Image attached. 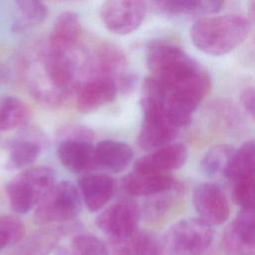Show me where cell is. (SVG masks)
Wrapping results in <instances>:
<instances>
[{"label": "cell", "mask_w": 255, "mask_h": 255, "mask_svg": "<svg viewBox=\"0 0 255 255\" xmlns=\"http://www.w3.org/2000/svg\"><path fill=\"white\" fill-rule=\"evenodd\" d=\"M24 81L40 103L56 106L74 89L80 67L73 52H60L49 47L28 55L23 64Z\"/></svg>", "instance_id": "cell-1"}, {"label": "cell", "mask_w": 255, "mask_h": 255, "mask_svg": "<svg viewBox=\"0 0 255 255\" xmlns=\"http://www.w3.org/2000/svg\"><path fill=\"white\" fill-rule=\"evenodd\" d=\"M251 29L248 18L240 14L204 16L190 29L193 45L211 56L225 55L244 42Z\"/></svg>", "instance_id": "cell-2"}, {"label": "cell", "mask_w": 255, "mask_h": 255, "mask_svg": "<svg viewBox=\"0 0 255 255\" xmlns=\"http://www.w3.org/2000/svg\"><path fill=\"white\" fill-rule=\"evenodd\" d=\"M146 65L162 86L181 84L205 69L181 47L170 43H153L146 51Z\"/></svg>", "instance_id": "cell-3"}, {"label": "cell", "mask_w": 255, "mask_h": 255, "mask_svg": "<svg viewBox=\"0 0 255 255\" xmlns=\"http://www.w3.org/2000/svg\"><path fill=\"white\" fill-rule=\"evenodd\" d=\"M55 184V171L47 166L23 170L6 185L10 207L18 214L27 213L38 205Z\"/></svg>", "instance_id": "cell-4"}, {"label": "cell", "mask_w": 255, "mask_h": 255, "mask_svg": "<svg viewBox=\"0 0 255 255\" xmlns=\"http://www.w3.org/2000/svg\"><path fill=\"white\" fill-rule=\"evenodd\" d=\"M213 228L198 218H185L172 224L162 240L169 255H201L212 244Z\"/></svg>", "instance_id": "cell-5"}, {"label": "cell", "mask_w": 255, "mask_h": 255, "mask_svg": "<svg viewBox=\"0 0 255 255\" xmlns=\"http://www.w3.org/2000/svg\"><path fill=\"white\" fill-rule=\"evenodd\" d=\"M81 194L70 181L56 183L38 203L35 210V221L48 225L63 223L74 219L81 211Z\"/></svg>", "instance_id": "cell-6"}, {"label": "cell", "mask_w": 255, "mask_h": 255, "mask_svg": "<svg viewBox=\"0 0 255 255\" xmlns=\"http://www.w3.org/2000/svg\"><path fill=\"white\" fill-rule=\"evenodd\" d=\"M143 118L137 136V144L145 150L153 151L172 143L178 128L166 116L161 101L151 97H141Z\"/></svg>", "instance_id": "cell-7"}, {"label": "cell", "mask_w": 255, "mask_h": 255, "mask_svg": "<svg viewBox=\"0 0 255 255\" xmlns=\"http://www.w3.org/2000/svg\"><path fill=\"white\" fill-rule=\"evenodd\" d=\"M140 211L135 202L121 200L106 208L97 217V226L112 243L121 242L137 230Z\"/></svg>", "instance_id": "cell-8"}, {"label": "cell", "mask_w": 255, "mask_h": 255, "mask_svg": "<svg viewBox=\"0 0 255 255\" xmlns=\"http://www.w3.org/2000/svg\"><path fill=\"white\" fill-rule=\"evenodd\" d=\"M147 3L134 0L106 1L101 7V19L108 30L118 35H128L142 23Z\"/></svg>", "instance_id": "cell-9"}, {"label": "cell", "mask_w": 255, "mask_h": 255, "mask_svg": "<svg viewBox=\"0 0 255 255\" xmlns=\"http://www.w3.org/2000/svg\"><path fill=\"white\" fill-rule=\"evenodd\" d=\"M193 205L199 218L211 226L224 223L230 215L225 192L213 182H203L194 188Z\"/></svg>", "instance_id": "cell-10"}, {"label": "cell", "mask_w": 255, "mask_h": 255, "mask_svg": "<svg viewBox=\"0 0 255 255\" xmlns=\"http://www.w3.org/2000/svg\"><path fill=\"white\" fill-rule=\"evenodd\" d=\"M127 62L124 53L109 43L96 45L80 66V73L89 78L107 77L115 80L126 70ZM116 81V80H115Z\"/></svg>", "instance_id": "cell-11"}, {"label": "cell", "mask_w": 255, "mask_h": 255, "mask_svg": "<svg viewBox=\"0 0 255 255\" xmlns=\"http://www.w3.org/2000/svg\"><path fill=\"white\" fill-rule=\"evenodd\" d=\"M188 151L184 144L172 142L138 158L133 166L139 173H168L180 168L187 159Z\"/></svg>", "instance_id": "cell-12"}, {"label": "cell", "mask_w": 255, "mask_h": 255, "mask_svg": "<svg viewBox=\"0 0 255 255\" xmlns=\"http://www.w3.org/2000/svg\"><path fill=\"white\" fill-rule=\"evenodd\" d=\"M77 88L76 107L81 113L97 111L111 103L118 93L116 81L107 77L86 79Z\"/></svg>", "instance_id": "cell-13"}, {"label": "cell", "mask_w": 255, "mask_h": 255, "mask_svg": "<svg viewBox=\"0 0 255 255\" xmlns=\"http://www.w3.org/2000/svg\"><path fill=\"white\" fill-rule=\"evenodd\" d=\"M61 163L70 171L84 173L97 167L95 146L85 139H61L57 147Z\"/></svg>", "instance_id": "cell-14"}, {"label": "cell", "mask_w": 255, "mask_h": 255, "mask_svg": "<svg viewBox=\"0 0 255 255\" xmlns=\"http://www.w3.org/2000/svg\"><path fill=\"white\" fill-rule=\"evenodd\" d=\"M81 197L91 212L101 210L112 198L115 181L107 174H86L79 178Z\"/></svg>", "instance_id": "cell-15"}, {"label": "cell", "mask_w": 255, "mask_h": 255, "mask_svg": "<svg viewBox=\"0 0 255 255\" xmlns=\"http://www.w3.org/2000/svg\"><path fill=\"white\" fill-rule=\"evenodd\" d=\"M97 167L112 173L125 170L133 157L131 147L123 141L106 139L100 141L96 146Z\"/></svg>", "instance_id": "cell-16"}, {"label": "cell", "mask_w": 255, "mask_h": 255, "mask_svg": "<svg viewBox=\"0 0 255 255\" xmlns=\"http://www.w3.org/2000/svg\"><path fill=\"white\" fill-rule=\"evenodd\" d=\"M127 191L132 196L152 197L176 187V181L168 173L132 172L125 180Z\"/></svg>", "instance_id": "cell-17"}, {"label": "cell", "mask_w": 255, "mask_h": 255, "mask_svg": "<svg viewBox=\"0 0 255 255\" xmlns=\"http://www.w3.org/2000/svg\"><path fill=\"white\" fill-rule=\"evenodd\" d=\"M81 33L82 27L78 15L71 11L63 12L54 23L48 45L60 52H73Z\"/></svg>", "instance_id": "cell-18"}, {"label": "cell", "mask_w": 255, "mask_h": 255, "mask_svg": "<svg viewBox=\"0 0 255 255\" xmlns=\"http://www.w3.org/2000/svg\"><path fill=\"white\" fill-rule=\"evenodd\" d=\"M154 11L169 16H210L218 13L224 3L217 0H164L149 3Z\"/></svg>", "instance_id": "cell-19"}, {"label": "cell", "mask_w": 255, "mask_h": 255, "mask_svg": "<svg viewBox=\"0 0 255 255\" xmlns=\"http://www.w3.org/2000/svg\"><path fill=\"white\" fill-rule=\"evenodd\" d=\"M222 247L226 255H255V229L234 219L224 230Z\"/></svg>", "instance_id": "cell-20"}, {"label": "cell", "mask_w": 255, "mask_h": 255, "mask_svg": "<svg viewBox=\"0 0 255 255\" xmlns=\"http://www.w3.org/2000/svg\"><path fill=\"white\" fill-rule=\"evenodd\" d=\"M116 255H164L162 242L151 232L136 230L127 239L113 243Z\"/></svg>", "instance_id": "cell-21"}, {"label": "cell", "mask_w": 255, "mask_h": 255, "mask_svg": "<svg viewBox=\"0 0 255 255\" xmlns=\"http://www.w3.org/2000/svg\"><path fill=\"white\" fill-rule=\"evenodd\" d=\"M253 173H255V139H250L234 149L224 176L234 183Z\"/></svg>", "instance_id": "cell-22"}, {"label": "cell", "mask_w": 255, "mask_h": 255, "mask_svg": "<svg viewBox=\"0 0 255 255\" xmlns=\"http://www.w3.org/2000/svg\"><path fill=\"white\" fill-rule=\"evenodd\" d=\"M14 5L16 13L12 23V30L15 33H21L39 25L47 16V7L42 2L19 0Z\"/></svg>", "instance_id": "cell-23"}, {"label": "cell", "mask_w": 255, "mask_h": 255, "mask_svg": "<svg viewBox=\"0 0 255 255\" xmlns=\"http://www.w3.org/2000/svg\"><path fill=\"white\" fill-rule=\"evenodd\" d=\"M30 111L26 104L15 97L0 98V130H11L28 122Z\"/></svg>", "instance_id": "cell-24"}, {"label": "cell", "mask_w": 255, "mask_h": 255, "mask_svg": "<svg viewBox=\"0 0 255 255\" xmlns=\"http://www.w3.org/2000/svg\"><path fill=\"white\" fill-rule=\"evenodd\" d=\"M55 255H109V250L97 236L78 234L67 245L58 246Z\"/></svg>", "instance_id": "cell-25"}, {"label": "cell", "mask_w": 255, "mask_h": 255, "mask_svg": "<svg viewBox=\"0 0 255 255\" xmlns=\"http://www.w3.org/2000/svg\"><path fill=\"white\" fill-rule=\"evenodd\" d=\"M41 153V144L32 138H18L9 147L7 166L11 169L26 167Z\"/></svg>", "instance_id": "cell-26"}, {"label": "cell", "mask_w": 255, "mask_h": 255, "mask_svg": "<svg viewBox=\"0 0 255 255\" xmlns=\"http://www.w3.org/2000/svg\"><path fill=\"white\" fill-rule=\"evenodd\" d=\"M234 149L227 144H217L210 147L200 161L202 172L209 177L224 175Z\"/></svg>", "instance_id": "cell-27"}, {"label": "cell", "mask_w": 255, "mask_h": 255, "mask_svg": "<svg viewBox=\"0 0 255 255\" xmlns=\"http://www.w3.org/2000/svg\"><path fill=\"white\" fill-rule=\"evenodd\" d=\"M59 238V233L54 230L38 232L19 246L16 255H48L58 247Z\"/></svg>", "instance_id": "cell-28"}, {"label": "cell", "mask_w": 255, "mask_h": 255, "mask_svg": "<svg viewBox=\"0 0 255 255\" xmlns=\"http://www.w3.org/2000/svg\"><path fill=\"white\" fill-rule=\"evenodd\" d=\"M233 199L240 208H255V173L234 182Z\"/></svg>", "instance_id": "cell-29"}, {"label": "cell", "mask_w": 255, "mask_h": 255, "mask_svg": "<svg viewBox=\"0 0 255 255\" xmlns=\"http://www.w3.org/2000/svg\"><path fill=\"white\" fill-rule=\"evenodd\" d=\"M0 230L4 232L10 244L20 242L25 235V226L20 219L12 215L0 216Z\"/></svg>", "instance_id": "cell-30"}, {"label": "cell", "mask_w": 255, "mask_h": 255, "mask_svg": "<svg viewBox=\"0 0 255 255\" xmlns=\"http://www.w3.org/2000/svg\"><path fill=\"white\" fill-rule=\"evenodd\" d=\"M62 139H69V138H76V139H85V140H93L94 138V132L85 128V127H69L66 128L61 132Z\"/></svg>", "instance_id": "cell-31"}, {"label": "cell", "mask_w": 255, "mask_h": 255, "mask_svg": "<svg viewBox=\"0 0 255 255\" xmlns=\"http://www.w3.org/2000/svg\"><path fill=\"white\" fill-rule=\"evenodd\" d=\"M240 101L244 109L255 117V88H246L241 92Z\"/></svg>", "instance_id": "cell-32"}, {"label": "cell", "mask_w": 255, "mask_h": 255, "mask_svg": "<svg viewBox=\"0 0 255 255\" xmlns=\"http://www.w3.org/2000/svg\"><path fill=\"white\" fill-rule=\"evenodd\" d=\"M8 244H10V243H9V238H8V236H7L4 232H2V231L0 230V250H2L3 248H5Z\"/></svg>", "instance_id": "cell-33"}, {"label": "cell", "mask_w": 255, "mask_h": 255, "mask_svg": "<svg viewBox=\"0 0 255 255\" xmlns=\"http://www.w3.org/2000/svg\"><path fill=\"white\" fill-rule=\"evenodd\" d=\"M250 14H251L252 20L255 22V2H253L250 6Z\"/></svg>", "instance_id": "cell-34"}, {"label": "cell", "mask_w": 255, "mask_h": 255, "mask_svg": "<svg viewBox=\"0 0 255 255\" xmlns=\"http://www.w3.org/2000/svg\"><path fill=\"white\" fill-rule=\"evenodd\" d=\"M1 78H2V76H1V71H0V81H1Z\"/></svg>", "instance_id": "cell-35"}]
</instances>
